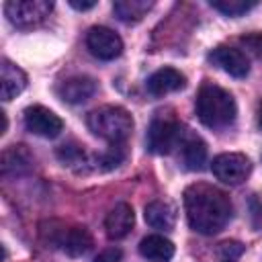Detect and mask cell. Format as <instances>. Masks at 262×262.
<instances>
[{
  "instance_id": "cell-1",
  "label": "cell",
  "mask_w": 262,
  "mask_h": 262,
  "mask_svg": "<svg viewBox=\"0 0 262 262\" xmlns=\"http://www.w3.org/2000/svg\"><path fill=\"white\" fill-rule=\"evenodd\" d=\"M184 213L190 229L213 235L229 223L233 205L221 188L207 182H194L184 190Z\"/></svg>"
},
{
  "instance_id": "cell-2",
  "label": "cell",
  "mask_w": 262,
  "mask_h": 262,
  "mask_svg": "<svg viewBox=\"0 0 262 262\" xmlns=\"http://www.w3.org/2000/svg\"><path fill=\"white\" fill-rule=\"evenodd\" d=\"M237 106L233 96L213 84V82H203L196 94V117L199 121L209 127V129H225L235 121Z\"/></svg>"
},
{
  "instance_id": "cell-3",
  "label": "cell",
  "mask_w": 262,
  "mask_h": 262,
  "mask_svg": "<svg viewBox=\"0 0 262 262\" xmlns=\"http://www.w3.org/2000/svg\"><path fill=\"white\" fill-rule=\"evenodd\" d=\"M88 129L100 137L113 143H125L129 135L133 133V117L123 106H98L94 108L86 119Z\"/></svg>"
},
{
  "instance_id": "cell-4",
  "label": "cell",
  "mask_w": 262,
  "mask_h": 262,
  "mask_svg": "<svg viewBox=\"0 0 262 262\" xmlns=\"http://www.w3.org/2000/svg\"><path fill=\"white\" fill-rule=\"evenodd\" d=\"M182 137H184L182 125L178 123L174 113L160 111V113H156V117L151 119L149 129H147V149L154 154H160V156L170 154L174 147L180 145Z\"/></svg>"
},
{
  "instance_id": "cell-5",
  "label": "cell",
  "mask_w": 262,
  "mask_h": 262,
  "mask_svg": "<svg viewBox=\"0 0 262 262\" xmlns=\"http://www.w3.org/2000/svg\"><path fill=\"white\" fill-rule=\"evenodd\" d=\"M53 10L51 0H10L4 4L8 20L18 29H29L43 23Z\"/></svg>"
},
{
  "instance_id": "cell-6",
  "label": "cell",
  "mask_w": 262,
  "mask_h": 262,
  "mask_svg": "<svg viewBox=\"0 0 262 262\" xmlns=\"http://www.w3.org/2000/svg\"><path fill=\"white\" fill-rule=\"evenodd\" d=\"M211 170L215 178L225 184H242L252 172V162L244 154L227 151V154H219L213 158Z\"/></svg>"
},
{
  "instance_id": "cell-7",
  "label": "cell",
  "mask_w": 262,
  "mask_h": 262,
  "mask_svg": "<svg viewBox=\"0 0 262 262\" xmlns=\"http://www.w3.org/2000/svg\"><path fill=\"white\" fill-rule=\"evenodd\" d=\"M86 47L94 57L111 61L123 53V39L108 27H92L86 33Z\"/></svg>"
},
{
  "instance_id": "cell-8",
  "label": "cell",
  "mask_w": 262,
  "mask_h": 262,
  "mask_svg": "<svg viewBox=\"0 0 262 262\" xmlns=\"http://www.w3.org/2000/svg\"><path fill=\"white\" fill-rule=\"evenodd\" d=\"M25 127L33 135L51 139L63 131V121L53 111H49L47 106L33 104V106L25 108Z\"/></svg>"
},
{
  "instance_id": "cell-9",
  "label": "cell",
  "mask_w": 262,
  "mask_h": 262,
  "mask_svg": "<svg viewBox=\"0 0 262 262\" xmlns=\"http://www.w3.org/2000/svg\"><path fill=\"white\" fill-rule=\"evenodd\" d=\"M209 61L215 63L217 68H221L223 72H227L233 78H246L250 72V61L246 57L244 51L235 49V47H227V45H219L209 53Z\"/></svg>"
},
{
  "instance_id": "cell-10",
  "label": "cell",
  "mask_w": 262,
  "mask_h": 262,
  "mask_svg": "<svg viewBox=\"0 0 262 262\" xmlns=\"http://www.w3.org/2000/svg\"><path fill=\"white\" fill-rule=\"evenodd\" d=\"M96 80L90 78V76H72V78H66L63 82H59L57 86V96L63 100V102H70V104H80V102H86L88 98H92L96 94Z\"/></svg>"
},
{
  "instance_id": "cell-11",
  "label": "cell",
  "mask_w": 262,
  "mask_h": 262,
  "mask_svg": "<svg viewBox=\"0 0 262 262\" xmlns=\"http://www.w3.org/2000/svg\"><path fill=\"white\" fill-rule=\"evenodd\" d=\"M184 86H186L184 74L174 70V68H160L145 82V88H147V92L151 96H166L170 92L182 90Z\"/></svg>"
},
{
  "instance_id": "cell-12",
  "label": "cell",
  "mask_w": 262,
  "mask_h": 262,
  "mask_svg": "<svg viewBox=\"0 0 262 262\" xmlns=\"http://www.w3.org/2000/svg\"><path fill=\"white\" fill-rule=\"evenodd\" d=\"M133 223H135V213L129 203H117L104 217V229L111 239L125 237L133 229Z\"/></svg>"
},
{
  "instance_id": "cell-13",
  "label": "cell",
  "mask_w": 262,
  "mask_h": 262,
  "mask_svg": "<svg viewBox=\"0 0 262 262\" xmlns=\"http://www.w3.org/2000/svg\"><path fill=\"white\" fill-rule=\"evenodd\" d=\"M25 88H27V74L18 66H14L12 61L2 59V66H0V94H2V100L8 102V100L16 98Z\"/></svg>"
},
{
  "instance_id": "cell-14",
  "label": "cell",
  "mask_w": 262,
  "mask_h": 262,
  "mask_svg": "<svg viewBox=\"0 0 262 262\" xmlns=\"http://www.w3.org/2000/svg\"><path fill=\"white\" fill-rule=\"evenodd\" d=\"M57 244L61 246V250H63L68 256L78 258V256H84V254H88V252L92 250L94 237H92V233H90L86 227L76 225V227H70V229L61 231Z\"/></svg>"
},
{
  "instance_id": "cell-15",
  "label": "cell",
  "mask_w": 262,
  "mask_h": 262,
  "mask_svg": "<svg viewBox=\"0 0 262 262\" xmlns=\"http://www.w3.org/2000/svg\"><path fill=\"white\" fill-rule=\"evenodd\" d=\"M180 162L186 170H201L207 162V145L205 141L194 135V133H188L184 131V137L180 141Z\"/></svg>"
},
{
  "instance_id": "cell-16",
  "label": "cell",
  "mask_w": 262,
  "mask_h": 262,
  "mask_svg": "<svg viewBox=\"0 0 262 262\" xmlns=\"http://www.w3.org/2000/svg\"><path fill=\"white\" fill-rule=\"evenodd\" d=\"M145 221L149 227L158 229V231H170L176 223V209L172 203L168 201H151L149 205H145Z\"/></svg>"
},
{
  "instance_id": "cell-17",
  "label": "cell",
  "mask_w": 262,
  "mask_h": 262,
  "mask_svg": "<svg viewBox=\"0 0 262 262\" xmlns=\"http://www.w3.org/2000/svg\"><path fill=\"white\" fill-rule=\"evenodd\" d=\"M139 254L149 262H168L174 256V244L160 233H151L139 242Z\"/></svg>"
},
{
  "instance_id": "cell-18",
  "label": "cell",
  "mask_w": 262,
  "mask_h": 262,
  "mask_svg": "<svg viewBox=\"0 0 262 262\" xmlns=\"http://www.w3.org/2000/svg\"><path fill=\"white\" fill-rule=\"evenodd\" d=\"M33 164H35V158L25 145H10L2 154V174L4 176L25 174L33 168Z\"/></svg>"
},
{
  "instance_id": "cell-19",
  "label": "cell",
  "mask_w": 262,
  "mask_h": 262,
  "mask_svg": "<svg viewBox=\"0 0 262 262\" xmlns=\"http://www.w3.org/2000/svg\"><path fill=\"white\" fill-rule=\"evenodd\" d=\"M151 6H154L151 0H117L113 4V10H115L119 20H123V23H137V20H141L147 14V10Z\"/></svg>"
},
{
  "instance_id": "cell-20",
  "label": "cell",
  "mask_w": 262,
  "mask_h": 262,
  "mask_svg": "<svg viewBox=\"0 0 262 262\" xmlns=\"http://www.w3.org/2000/svg\"><path fill=\"white\" fill-rule=\"evenodd\" d=\"M211 6L225 16H242L248 10L256 8L258 2L256 0H211Z\"/></svg>"
},
{
  "instance_id": "cell-21",
  "label": "cell",
  "mask_w": 262,
  "mask_h": 262,
  "mask_svg": "<svg viewBox=\"0 0 262 262\" xmlns=\"http://www.w3.org/2000/svg\"><path fill=\"white\" fill-rule=\"evenodd\" d=\"M125 156H127L125 143H113V145H108V149L102 156L96 158V168H100V170H113V168H117L125 160Z\"/></svg>"
},
{
  "instance_id": "cell-22",
  "label": "cell",
  "mask_w": 262,
  "mask_h": 262,
  "mask_svg": "<svg viewBox=\"0 0 262 262\" xmlns=\"http://www.w3.org/2000/svg\"><path fill=\"white\" fill-rule=\"evenodd\" d=\"M244 254V246L239 242H223L219 246V256L225 260V262H233L235 258H239Z\"/></svg>"
},
{
  "instance_id": "cell-23",
  "label": "cell",
  "mask_w": 262,
  "mask_h": 262,
  "mask_svg": "<svg viewBox=\"0 0 262 262\" xmlns=\"http://www.w3.org/2000/svg\"><path fill=\"white\" fill-rule=\"evenodd\" d=\"M239 43L254 55H262V33H248L239 37Z\"/></svg>"
},
{
  "instance_id": "cell-24",
  "label": "cell",
  "mask_w": 262,
  "mask_h": 262,
  "mask_svg": "<svg viewBox=\"0 0 262 262\" xmlns=\"http://www.w3.org/2000/svg\"><path fill=\"white\" fill-rule=\"evenodd\" d=\"M121 256H123V252L119 250V248H106V250H102L92 262H121Z\"/></svg>"
},
{
  "instance_id": "cell-25",
  "label": "cell",
  "mask_w": 262,
  "mask_h": 262,
  "mask_svg": "<svg viewBox=\"0 0 262 262\" xmlns=\"http://www.w3.org/2000/svg\"><path fill=\"white\" fill-rule=\"evenodd\" d=\"M70 6L76 8V10H90V8L96 6V2H94V0H86V2H84V0H82V2H80V0H70Z\"/></svg>"
},
{
  "instance_id": "cell-26",
  "label": "cell",
  "mask_w": 262,
  "mask_h": 262,
  "mask_svg": "<svg viewBox=\"0 0 262 262\" xmlns=\"http://www.w3.org/2000/svg\"><path fill=\"white\" fill-rule=\"evenodd\" d=\"M258 127L262 129V108H260V113H258Z\"/></svg>"
}]
</instances>
